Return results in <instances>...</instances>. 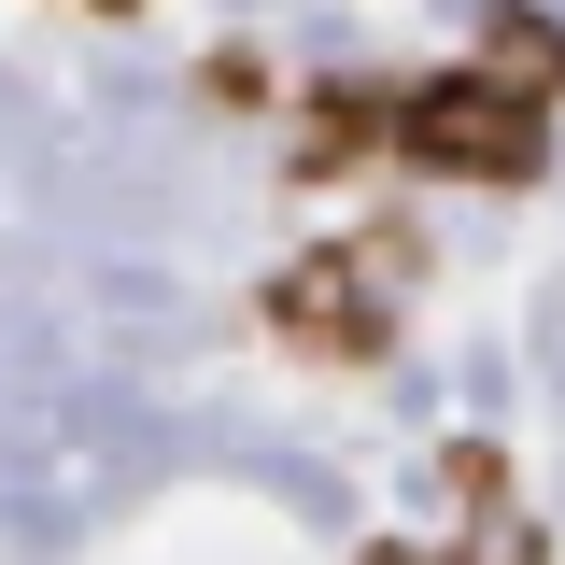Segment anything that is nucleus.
I'll return each mask as SVG.
<instances>
[{
    "label": "nucleus",
    "instance_id": "f03ea898",
    "mask_svg": "<svg viewBox=\"0 0 565 565\" xmlns=\"http://www.w3.org/2000/svg\"><path fill=\"white\" fill-rule=\"evenodd\" d=\"M424 170H467V184H509V170H537V85H509V71H452V85H424L411 114H396Z\"/></svg>",
    "mask_w": 565,
    "mask_h": 565
},
{
    "label": "nucleus",
    "instance_id": "7ed1b4c3",
    "mask_svg": "<svg viewBox=\"0 0 565 565\" xmlns=\"http://www.w3.org/2000/svg\"><path fill=\"white\" fill-rule=\"evenodd\" d=\"M367 565H452V552H396V537H382V552H367Z\"/></svg>",
    "mask_w": 565,
    "mask_h": 565
},
{
    "label": "nucleus",
    "instance_id": "f257e3e1",
    "mask_svg": "<svg viewBox=\"0 0 565 565\" xmlns=\"http://www.w3.org/2000/svg\"><path fill=\"white\" fill-rule=\"evenodd\" d=\"M396 297H411V241H326L269 282V326L311 353H367V340H396Z\"/></svg>",
    "mask_w": 565,
    "mask_h": 565
}]
</instances>
